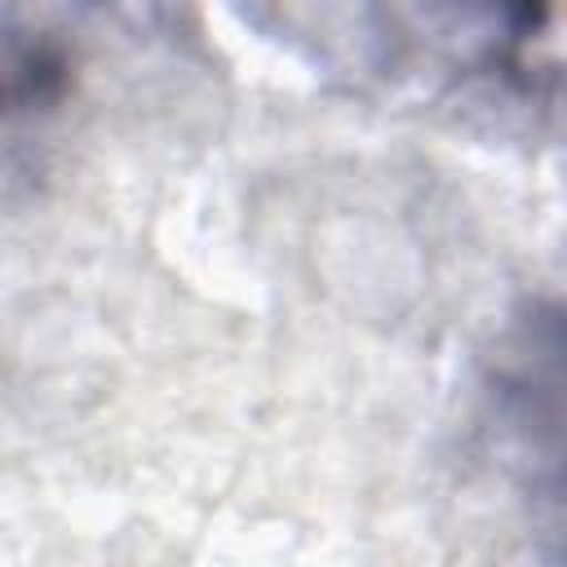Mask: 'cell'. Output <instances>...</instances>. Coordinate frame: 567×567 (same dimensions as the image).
I'll list each match as a JSON object with an SVG mask.
<instances>
[{
    "mask_svg": "<svg viewBox=\"0 0 567 567\" xmlns=\"http://www.w3.org/2000/svg\"><path fill=\"white\" fill-rule=\"evenodd\" d=\"M66 80H71V62L66 49H58L53 40H35L0 53V120L58 102L66 93Z\"/></svg>",
    "mask_w": 567,
    "mask_h": 567,
    "instance_id": "1",
    "label": "cell"
},
{
    "mask_svg": "<svg viewBox=\"0 0 567 567\" xmlns=\"http://www.w3.org/2000/svg\"><path fill=\"white\" fill-rule=\"evenodd\" d=\"M447 9H456L461 18L478 22L483 31H501L509 44L536 35L549 18V0H443Z\"/></svg>",
    "mask_w": 567,
    "mask_h": 567,
    "instance_id": "2",
    "label": "cell"
}]
</instances>
